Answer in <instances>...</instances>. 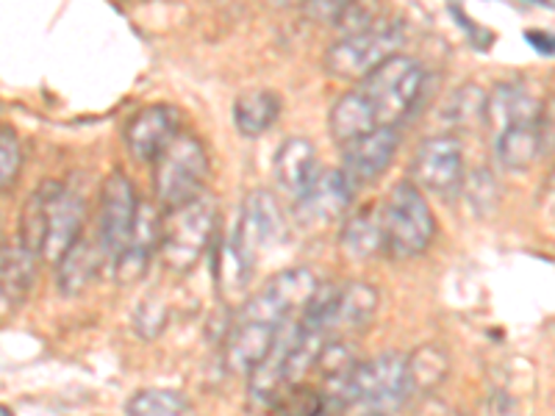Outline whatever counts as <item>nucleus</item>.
<instances>
[{
	"label": "nucleus",
	"mask_w": 555,
	"mask_h": 416,
	"mask_svg": "<svg viewBox=\"0 0 555 416\" xmlns=\"http://www.w3.org/2000/svg\"><path fill=\"white\" fill-rule=\"evenodd\" d=\"M217 227H220V211H217L215 197L208 195L165 211L158 256L167 270L178 275L195 270L215 242Z\"/></svg>",
	"instance_id": "obj_4"
},
{
	"label": "nucleus",
	"mask_w": 555,
	"mask_h": 416,
	"mask_svg": "<svg viewBox=\"0 0 555 416\" xmlns=\"http://www.w3.org/2000/svg\"><path fill=\"white\" fill-rule=\"evenodd\" d=\"M317 289H320V281L306 266L278 272L236 311V316L281 330L284 325H289L292 320L304 314V309L311 303Z\"/></svg>",
	"instance_id": "obj_7"
},
{
	"label": "nucleus",
	"mask_w": 555,
	"mask_h": 416,
	"mask_svg": "<svg viewBox=\"0 0 555 416\" xmlns=\"http://www.w3.org/2000/svg\"><path fill=\"white\" fill-rule=\"evenodd\" d=\"M133 325H137V334L142 336V339H156V336L167 328L165 303H162V300H156V297H151L147 303L139 306Z\"/></svg>",
	"instance_id": "obj_28"
},
{
	"label": "nucleus",
	"mask_w": 555,
	"mask_h": 416,
	"mask_svg": "<svg viewBox=\"0 0 555 416\" xmlns=\"http://www.w3.org/2000/svg\"><path fill=\"white\" fill-rule=\"evenodd\" d=\"M83 197L67 183L44 181L26 200L20 217V245L34 259L56 264L69 247L81 239L83 231Z\"/></svg>",
	"instance_id": "obj_1"
},
{
	"label": "nucleus",
	"mask_w": 555,
	"mask_h": 416,
	"mask_svg": "<svg viewBox=\"0 0 555 416\" xmlns=\"http://www.w3.org/2000/svg\"><path fill=\"white\" fill-rule=\"evenodd\" d=\"M405 31L398 20H380L370 31L339 37L325 53V69L339 81H364L375 67L400 53Z\"/></svg>",
	"instance_id": "obj_6"
},
{
	"label": "nucleus",
	"mask_w": 555,
	"mask_h": 416,
	"mask_svg": "<svg viewBox=\"0 0 555 416\" xmlns=\"http://www.w3.org/2000/svg\"><path fill=\"white\" fill-rule=\"evenodd\" d=\"M425 67L414 56L395 53L359 83L361 95L373 106L378 126L398 128L420 101L425 87Z\"/></svg>",
	"instance_id": "obj_5"
},
{
	"label": "nucleus",
	"mask_w": 555,
	"mask_h": 416,
	"mask_svg": "<svg viewBox=\"0 0 555 416\" xmlns=\"http://www.w3.org/2000/svg\"><path fill=\"white\" fill-rule=\"evenodd\" d=\"M347 3L350 0H306L300 12L309 20H314V23H336V17L345 12Z\"/></svg>",
	"instance_id": "obj_29"
},
{
	"label": "nucleus",
	"mask_w": 555,
	"mask_h": 416,
	"mask_svg": "<svg viewBox=\"0 0 555 416\" xmlns=\"http://www.w3.org/2000/svg\"><path fill=\"white\" fill-rule=\"evenodd\" d=\"M450 375V355L439 344L416 347L414 353L405 355V384L403 398L416 400L425 394H434Z\"/></svg>",
	"instance_id": "obj_20"
},
{
	"label": "nucleus",
	"mask_w": 555,
	"mask_h": 416,
	"mask_svg": "<svg viewBox=\"0 0 555 416\" xmlns=\"http://www.w3.org/2000/svg\"><path fill=\"white\" fill-rule=\"evenodd\" d=\"M411 181L425 195H455L464 183V151H461L459 136L439 133V136L425 139L411 158Z\"/></svg>",
	"instance_id": "obj_9"
},
{
	"label": "nucleus",
	"mask_w": 555,
	"mask_h": 416,
	"mask_svg": "<svg viewBox=\"0 0 555 416\" xmlns=\"http://www.w3.org/2000/svg\"><path fill=\"white\" fill-rule=\"evenodd\" d=\"M525 120H544L542 103L530 95V89L519 81H505L494 87V92L486 101V126L500 131L503 126Z\"/></svg>",
	"instance_id": "obj_19"
},
{
	"label": "nucleus",
	"mask_w": 555,
	"mask_h": 416,
	"mask_svg": "<svg viewBox=\"0 0 555 416\" xmlns=\"http://www.w3.org/2000/svg\"><path fill=\"white\" fill-rule=\"evenodd\" d=\"M384 256L409 261L423 256L436 236V217L428 195L414 181H398L380 206Z\"/></svg>",
	"instance_id": "obj_2"
},
{
	"label": "nucleus",
	"mask_w": 555,
	"mask_h": 416,
	"mask_svg": "<svg viewBox=\"0 0 555 416\" xmlns=\"http://www.w3.org/2000/svg\"><path fill=\"white\" fill-rule=\"evenodd\" d=\"M211 158L195 133L181 131L153 161V195L162 211L197 200L206 195Z\"/></svg>",
	"instance_id": "obj_3"
},
{
	"label": "nucleus",
	"mask_w": 555,
	"mask_h": 416,
	"mask_svg": "<svg viewBox=\"0 0 555 416\" xmlns=\"http://www.w3.org/2000/svg\"><path fill=\"white\" fill-rule=\"evenodd\" d=\"M178 133H181V112L176 106H167V103H153V106L139 108L126 122L122 142H126L133 161L153 165L158 153L165 151Z\"/></svg>",
	"instance_id": "obj_12"
},
{
	"label": "nucleus",
	"mask_w": 555,
	"mask_h": 416,
	"mask_svg": "<svg viewBox=\"0 0 555 416\" xmlns=\"http://www.w3.org/2000/svg\"><path fill=\"white\" fill-rule=\"evenodd\" d=\"M341 252L350 261H373L384 252V227H380V208H359L345 220L341 227Z\"/></svg>",
	"instance_id": "obj_21"
},
{
	"label": "nucleus",
	"mask_w": 555,
	"mask_h": 416,
	"mask_svg": "<svg viewBox=\"0 0 555 416\" xmlns=\"http://www.w3.org/2000/svg\"><path fill=\"white\" fill-rule=\"evenodd\" d=\"M23 170V147L12 126H0V192L9 190Z\"/></svg>",
	"instance_id": "obj_27"
},
{
	"label": "nucleus",
	"mask_w": 555,
	"mask_h": 416,
	"mask_svg": "<svg viewBox=\"0 0 555 416\" xmlns=\"http://www.w3.org/2000/svg\"><path fill=\"white\" fill-rule=\"evenodd\" d=\"M544 145V120H525L494 131V158L508 172L528 170Z\"/></svg>",
	"instance_id": "obj_17"
},
{
	"label": "nucleus",
	"mask_w": 555,
	"mask_h": 416,
	"mask_svg": "<svg viewBox=\"0 0 555 416\" xmlns=\"http://www.w3.org/2000/svg\"><path fill=\"white\" fill-rule=\"evenodd\" d=\"M525 39H528V44L537 53L555 58V34H550V31H528V34H525Z\"/></svg>",
	"instance_id": "obj_30"
},
{
	"label": "nucleus",
	"mask_w": 555,
	"mask_h": 416,
	"mask_svg": "<svg viewBox=\"0 0 555 416\" xmlns=\"http://www.w3.org/2000/svg\"><path fill=\"white\" fill-rule=\"evenodd\" d=\"M190 400L176 389H142L126 403L128 416H183Z\"/></svg>",
	"instance_id": "obj_25"
},
{
	"label": "nucleus",
	"mask_w": 555,
	"mask_h": 416,
	"mask_svg": "<svg viewBox=\"0 0 555 416\" xmlns=\"http://www.w3.org/2000/svg\"><path fill=\"white\" fill-rule=\"evenodd\" d=\"M389 14L384 12V3L380 0H350L345 6V12L336 17L334 26L339 28V37H350V34L370 31L386 20Z\"/></svg>",
	"instance_id": "obj_26"
},
{
	"label": "nucleus",
	"mask_w": 555,
	"mask_h": 416,
	"mask_svg": "<svg viewBox=\"0 0 555 416\" xmlns=\"http://www.w3.org/2000/svg\"><path fill=\"white\" fill-rule=\"evenodd\" d=\"M281 114V98L270 89H256L236 98L234 103V122L242 136H261L275 126Z\"/></svg>",
	"instance_id": "obj_23"
},
{
	"label": "nucleus",
	"mask_w": 555,
	"mask_h": 416,
	"mask_svg": "<svg viewBox=\"0 0 555 416\" xmlns=\"http://www.w3.org/2000/svg\"><path fill=\"white\" fill-rule=\"evenodd\" d=\"M0 416H14V414L7 408V405H0Z\"/></svg>",
	"instance_id": "obj_34"
},
{
	"label": "nucleus",
	"mask_w": 555,
	"mask_h": 416,
	"mask_svg": "<svg viewBox=\"0 0 555 416\" xmlns=\"http://www.w3.org/2000/svg\"><path fill=\"white\" fill-rule=\"evenodd\" d=\"M275 183L292 200L304 195L311 186L317 176H320V165H317V151L309 139H286L281 151L275 153V167H272Z\"/></svg>",
	"instance_id": "obj_18"
},
{
	"label": "nucleus",
	"mask_w": 555,
	"mask_h": 416,
	"mask_svg": "<svg viewBox=\"0 0 555 416\" xmlns=\"http://www.w3.org/2000/svg\"><path fill=\"white\" fill-rule=\"evenodd\" d=\"M328 126L331 136L339 142V147L347 145V142H353V139L364 136V133L375 131V128H380L378 120H375L373 106L361 95V89H353V92H345L341 98H336L328 114Z\"/></svg>",
	"instance_id": "obj_22"
},
{
	"label": "nucleus",
	"mask_w": 555,
	"mask_h": 416,
	"mask_svg": "<svg viewBox=\"0 0 555 416\" xmlns=\"http://www.w3.org/2000/svg\"><path fill=\"white\" fill-rule=\"evenodd\" d=\"M317 416H345V411H341L339 405L328 403V405H325V411H322V414H317Z\"/></svg>",
	"instance_id": "obj_31"
},
{
	"label": "nucleus",
	"mask_w": 555,
	"mask_h": 416,
	"mask_svg": "<svg viewBox=\"0 0 555 416\" xmlns=\"http://www.w3.org/2000/svg\"><path fill=\"white\" fill-rule=\"evenodd\" d=\"M162 220H165V211H162L156 200H139L131 236H128L126 247H122V252L112 264L114 275H117L122 286L137 284L139 277L147 272V266H151L153 256H156L158 245H162Z\"/></svg>",
	"instance_id": "obj_13"
},
{
	"label": "nucleus",
	"mask_w": 555,
	"mask_h": 416,
	"mask_svg": "<svg viewBox=\"0 0 555 416\" xmlns=\"http://www.w3.org/2000/svg\"><path fill=\"white\" fill-rule=\"evenodd\" d=\"M108 264L106 250L101 247V242L95 239H81L64 252L62 259L56 261V284L62 289L64 297H78L95 284L98 275L103 272V266Z\"/></svg>",
	"instance_id": "obj_16"
},
{
	"label": "nucleus",
	"mask_w": 555,
	"mask_h": 416,
	"mask_svg": "<svg viewBox=\"0 0 555 416\" xmlns=\"http://www.w3.org/2000/svg\"><path fill=\"white\" fill-rule=\"evenodd\" d=\"M525 3H539V6H550L553 0H525Z\"/></svg>",
	"instance_id": "obj_33"
},
{
	"label": "nucleus",
	"mask_w": 555,
	"mask_h": 416,
	"mask_svg": "<svg viewBox=\"0 0 555 416\" xmlns=\"http://www.w3.org/2000/svg\"><path fill=\"white\" fill-rule=\"evenodd\" d=\"M284 236L286 222L284 214H281V206H278V197L272 192L259 190L245 197L234 234L222 242V247L240 264H245V270L253 275V270L259 266L261 252L267 247L278 245V242H284Z\"/></svg>",
	"instance_id": "obj_8"
},
{
	"label": "nucleus",
	"mask_w": 555,
	"mask_h": 416,
	"mask_svg": "<svg viewBox=\"0 0 555 416\" xmlns=\"http://www.w3.org/2000/svg\"><path fill=\"white\" fill-rule=\"evenodd\" d=\"M486 95L483 89L475 83H464L450 95L448 106H444V120L453 128H475L486 126Z\"/></svg>",
	"instance_id": "obj_24"
},
{
	"label": "nucleus",
	"mask_w": 555,
	"mask_h": 416,
	"mask_svg": "<svg viewBox=\"0 0 555 416\" xmlns=\"http://www.w3.org/2000/svg\"><path fill=\"white\" fill-rule=\"evenodd\" d=\"M37 261L20 242L0 247V322L14 320L26 306L37 277Z\"/></svg>",
	"instance_id": "obj_15"
},
{
	"label": "nucleus",
	"mask_w": 555,
	"mask_h": 416,
	"mask_svg": "<svg viewBox=\"0 0 555 416\" xmlns=\"http://www.w3.org/2000/svg\"><path fill=\"white\" fill-rule=\"evenodd\" d=\"M353 186L341 170H320L309 190L295 200V214L304 225H328L345 217L353 200Z\"/></svg>",
	"instance_id": "obj_14"
},
{
	"label": "nucleus",
	"mask_w": 555,
	"mask_h": 416,
	"mask_svg": "<svg viewBox=\"0 0 555 416\" xmlns=\"http://www.w3.org/2000/svg\"><path fill=\"white\" fill-rule=\"evenodd\" d=\"M398 147H400L398 128L380 126L375 128V131L364 133V136L341 145L339 170L345 172L347 183H350L353 190L370 186V183H375L386 170H389L395 156H398Z\"/></svg>",
	"instance_id": "obj_11"
},
{
	"label": "nucleus",
	"mask_w": 555,
	"mask_h": 416,
	"mask_svg": "<svg viewBox=\"0 0 555 416\" xmlns=\"http://www.w3.org/2000/svg\"><path fill=\"white\" fill-rule=\"evenodd\" d=\"M98 206H101L98 208V242L106 250L108 264H114L122 247H126L128 236H131L133 220H137L139 197L131 178L122 170L108 172Z\"/></svg>",
	"instance_id": "obj_10"
},
{
	"label": "nucleus",
	"mask_w": 555,
	"mask_h": 416,
	"mask_svg": "<svg viewBox=\"0 0 555 416\" xmlns=\"http://www.w3.org/2000/svg\"><path fill=\"white\" fill-rule=\"evenodd\" d=\"M275 3H281V6H289V9H297V6H304L306 0H275Z\"/></svg>",
	"instance_id": "obj_32"
}]
</instances>
